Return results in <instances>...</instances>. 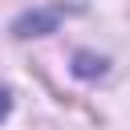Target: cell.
Here are the masks:
<instances>
[{
	"label": "cell",
	"mask_w": 130,
	"mask_h": 130,
	"mask_svg": "<svg viewBox=\"0 0 130 130\" xmlns=\"http://www.w3.org/2000/svg\"><path fill=\"white\" fill-rule=\"evenodd\" d=\"M8 106H12V102H8V89H4V85H0V118H4V114H8Z\"/></svg>",
	"instance_id": "obj_1"
}]
</instances>
